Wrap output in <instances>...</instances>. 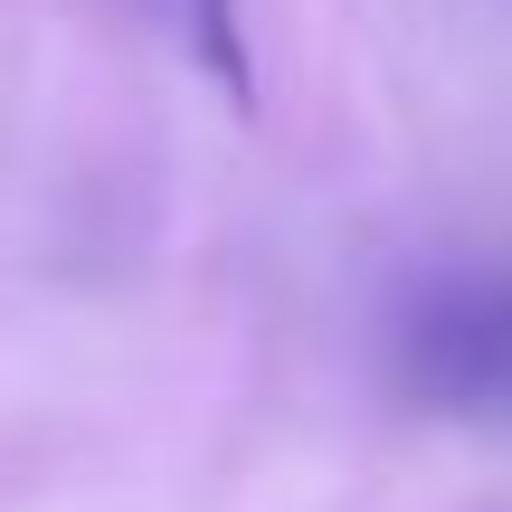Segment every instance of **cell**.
Masks as SVG:
<instances>
[{
	"label": "cell",
	"mask_w": 512,
	"mask_h": 512,
	"mask_svg": "<svg viewBox=\"0 0 512 512\" xmlns=\"http://www.w3.org/2000/svg\"><path fill=\"white\" fill-rule=\"evenodd\" d=\"M427 389L437 399H512V304L475 294L427 342Z\"/></svg>",
	"instance_id": "obj_1"
},
{
	"label": "cell",
	"mask_w": 512,
	"mask_h": 512,
	"mask_svg": "<svg viewBox=\"0 0 512 512\" xmlns=\"http://www.w3.org/2000/svg\"><path fill=\"white\" fill-rule=\"evenodd\" d=\"M133 10H143V19H162V29L181 38V48L200 57V67L219 76L238 105L256 95V76H247V38H238V0H133Z\"/></svg>",
	"instance_id": "obj_2"
}]
</instances>
